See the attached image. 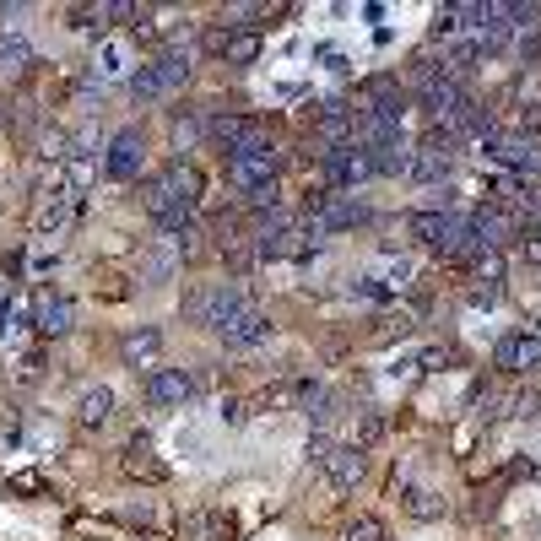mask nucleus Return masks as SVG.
I'll list each match as a JSON object with an SVG mask.
<instances>
[{
    "label": "nucleus",
    "mask_w": 541,
    "mask_h": 541,
    "mask_svg": "<svg viewBox=\"0 0 541 541\" xmlns=\"http://www.w3.org/2000/svg\"><path fill=\"white\" fill-rule=\"evenodd\" d=\"M92 76L98 82H130V44L125 38H103L92 55Z\"/></svg>",
    "instance_id": "18"
},
{
    "label": "nucleus",
    "mask_w": 541,
    "mask_h": 541,
    "mask_svg": "<svg viewBox=\"0 0 541 541\" xmlns=\"http://www.w3.org/2000/svg\"><path fill=\"white\" fill-rule=\"evenodd\" d=\"M201 201V168L190 157H174L147 179V211L157 217V228L174 239V233L190 228V206Z\"/></svg>",
    "instance_id": "1"
},
{
    "label": "nucleus",
    "mask_w": 541,
    "mask_h": 541,
    "mask_svg": "<svg viewBox=\"0 0 541 541\" xmlns=\"http://www.w3.org/2000/svg\"><path fill=\"white\" fill-rule=\"evenodd\" d=\"M493 363H498V368H509V374L541 368V336H531V331H509V336H498Z\"/></svg>",
    "instance_id": "11"
},
{
    "label": "nucleus",
    "mask_w": 541,
    "mask_h": 541,
    "mask_svg": "<svg viewBox=\"0 0 541 541\" xmlns=\"http://www.w3.org/2000/svg\"><path fill=\"white\" fill-rule=\"evenodd\" d=\"M28 65H33V44L22 33H0V76H28Z\"/></svg>",
    "instance_id": "23"
},
{
    "label": "nucleus",
    "mask_w": 541,
    "mask_h": 541,
    "mask_svg": "<svg viewBox=\"0 0 541 541\" xmlns=\"http://www.w3.org/2000/svg\"><path fill=\"white\" fill-rule=\"evenodd\" d=\"M471 228H477L482 249H504L509 239H525V217L514 206H482V211H471Z\"/></svg>",
    "instance_id": "8"
},
{
    "label": "nucleus",
    "mask_w": 541,
    "mask_h": 541,
    "mask_svg": "<svg viewBox=\"0 0 541 541\" xmlns=\"http://www.w3.org/2000/svg\"><path fill=\"white\" fill-rule=\"evenodd\" d=\"M320 466H325V477H331V487H336V493H352V487L363 482L368 460H363V450H358V444H336V450L325 455Z\"/></svg>",
    "instance_id": "13"
},
{
    "label": "nucleus",
    "mask_w": 541,
    "mask_h": 541,
    "mask_svg": "<svg viewBox=\"0 0 541 541\" xmlns=\"http://www.w3.org/2000/svg\"><path fill=\"white\" fill-rule=\"evenodd\" d=\"M228 184L239 195H255L260 184H276V152L271 157H228Z\"/></svg>",
    "instance_id": "15"
},
{
    "label": "nucleus",
    "mask_w": 541,
    "mask_h": 541,
    "mask_svg": "<svg viewBox=\"0 0 541 541\" xmlns=\"http://www.w3.org/2000/svg\"><path fill=\"white\" fill-rule=\"evenodd\" d=\"M249 125H255V120H244V114H217V120H206V136L217 141V147L233 152V147L249 136Z\"/></svg>",
    "instance_id": "24"
},
{
    "label": "nucleus",
    "mask_w": 541,
    "mask_h": 541,
    "mask_svg": "<svg viewBox=\"0 0 541 541\" xmlns=\"http://www.w3.org/2000/svg\"><path fill=\"white\" fill-rule=\"evenodd\" d=\"M352 293H363V298L385 303V298H390V287H385V282H374V276H363V282H352Z\"/></svg>",
    "instance_id": "35"
},
{
    "label": "nucleus",
    "mask_w": 541,
    "mask_h": 541,
    "mask_svg": "<svg viewBox=\"0 0 541 541\" xmlns=\"http://www.w3.org/2000/svg\"><path fill=\"white\" fill-rule=\"evenodd\" d=\"M406 509H412L417 520H439V514H444V498H433L428 487H412V493H406Z\"/></svg>",
    "instance_id": "28"
},
{
    "label": "nucleus",
    "mask_w": 541,
    "mask_h": 541,
    "mask_svg": "<svg viewBox=\"0 0 541 541\" xmlns=\"http://www.w3.org/2000/svg\"><path fill=\"white\" fill-rule=\"evenodd\" d=\"M314 136L325 141V147H352V109L347 103H325L320 109V120H314Z\"/></svg>",
    "instance_id": "19"
},
{
    "label": "nucleus",
    "mask_w": 541,
    "mask_h": 541,
    "mask_svg": "<svg viewBox=\"0 0 541 541\" xmlns=\"http://www.w3.org/2000/svg\"><path fill=\"white\" fill-rule=\"evenodd\" d=\"M239 309H249L244 282H211V287H195V293L184 298V320L206 325V331H222Z\"/></svg>",
    "instance_id": "2"
},
{
    "label": "nucleus",
    "mask_w": 541,
    "mask_h": 541,
    "mask_svg": "<svg viewBox=\"0 0 541 541\" xmlns=\"http://www.w3.org/2000/svg\"><path fill=\"white\" fill-rule=\"evenodd\" d=\"M0 125H6V109H0Z\"/></svg>",
    "instance_id": "38"
},
{
    "label": "nucleus",
    "mask_w": 541,
    "mask_h": 541,
    "mask_svg": "<svg viewBox=\"0 0 541 541\" xmlns=\"http://www.w3.org/2000/svg\"><path fill=\"white\" fill-rule=\"evenodd\" d=\"M536 233H541V228H536Z\"/></svg>",
    "instance_id": "39"
},
{
    "label": "nucleus",
    "mask_w": 541,
    "mask_h": 541,
    "mask_svg": "<svg viewBox=\"0 0 541 541\" xmlns=\"http://www.w3.org/2000/svg\"><path fill=\"white\" fill-rule=\"evenodd\" d=\"M509 417H541V390H520V395H514V412Z\"/></svg>",
    "instance_id": "34"
},
{
    "label": "nucleus",
    "mask_w": 541,
    "mask_h": 541,
    "mask_svg": "<svg viewBox=\"0 0 541 541\" xmlns=\"http://www.w3.org/2000/svg\"><path fill=\"white\" fill-rule=\"evenodd\" d=\"M190 49H168V55H157L152 65H141V71H130V98L136 103H157V98H168L174 87L190 82Z\"/></svg>",
    "instance_id": "3"
},
{
    "label": "nucleus",
    "mask_w": 541,
    "mask_h": 541,
    "mask_svg": "<svg viewBox=\"0 0 541 541\" xmlns=\"http://www.w3.org/2000/svg\"><path fill=\"white\" fill-rule=\"evenodd\" d=\"M379 433H385V417H379V412H363L358 433H352V444H358V450H368V444H374Z\"/></svg>",
    "instance_id": "31"
},
{
    "label": "nucleus",
    "mask_w": 541,
    "mask_h": 541,
    "mask_svg": "<svg viewBox=\"0 0 541 541\" xmlns=\"http://www.w3.org/2000/svg\"><path fill=\"white\" fill-rule=\"evenodd\" d=\"M33 325H38L44 336H71V325H76L71 298H65V293H49V287H38V293H33Z\"/></svg>",
    "instance_id": "10"
},
{
    "label": "nucleus",
    "mask_w": 541,
    "mask_h": 541,
    "mask_svg": "<svg viewBox=\"0 0 541 541\" xmlns=\"http://www.w3.org/2000/svg\"><path fill=\"white\" fill-rule=\"evenodd\" d=\"M109 417H114V390L109 385L82 390V401H76V422H82V428H103Z\"/></svg>",
    "instance_id": "22"
},
{
    "label": "nucleus",
    "mask_w": 541,
    "mask_h": 541,
    "mask_svg": "<svg viewBox=\"0 0 541 541\" xmlns=\"http://www.w3.org/2000/svg\"><path fill=\"white\" fill-rule=\"evenodd\" d=\"M206 49H211V55H217L222 65H255V60H260V33L211 28V33H206Z\"/></svg>",
    "instance_id": "12"
},
{
    "label": "nucleus",
    "mask_w": 541,
    "mask_h": 541,
    "mask_svg": "<svg viewBox=\"0 0 541 541\" xmlns=\"http://www.w3.org/2000/svg\"><path fill=\"white\" fill-rule=\"evenodd\" d=\"M358 222H368V206H358L352 195H314V201H309V222H303V233H309V239L320 244V239H331V233L358 228Z\"/></svg>",
    "instance_id": "4"
},
{
    "label": "nucleus",
    "mask_w": 541,
    "mask_h": 541,
    "mask_svg": "<svg viewBox=\"0 0 541 541\" xmlns=\"http://www.w3.org/2000/svg\"><path fill=\"white\" fill-rule=\"evenodd\" d=\"M141 163H147V141H141V130H114V141H109V152H103V174L109 179H141Z\"/></svg>",
    "instance_id": "6"
},
{
    "label": "nucleus",
    "mask_w": 541,
    "mask_h": 541,
    "mask_svg": "<svg viewBox=\"0 0 541 541\" xmlns=\"http://www.w3.org/2000/svg\"><path fill=\"white\" fill-rule=\"evenodd\" d=\"M222 422H244V406L239 401H222Z\"/></svg>",
    "instance_id": "37"
},
{
    "label": "nucleus",
    "mask_w": 541,
    "mask_h": 541,
    "mask_svg": "<svg viewBox=\"0 0 541 541\" xmlns=\"http://www.w3.org/2000/svg\"><path fill=\"white\" fill-rule=\"evenodd\" d=\"M341 541H385V525H379L374 514H363V520H352L347 531H341Z\"/></svg>",
    "instance_id": "30"
},
{
    "label": "nucleus",
    "mask_w": 541,
    "mask_h": 541,
    "mask_svg": "<svg viewBox=\"0 0 541 541\" xmlns=\"http://www.w3.org/2000/svg\"><path fill=\"white\" fill-rule=\"evenodd\" d=\"M368 168H374V179H406V168H412V147H406V136L390 141V147L368 152Z\"/></svg>",
    "instance_id": "21"
},
{
    "label": "nucleus",
    "mask_w": 541,
    "mask_h": 541,
    "mask_svg": "<svg viewBox=\"0 0 541 541\" xmlns=\"http://www.w3.org/2000/svg\"><path fill=\"white\" fill-rule=\"evenodd\" d=\"M385 287H390V293L412 287V260H385Z\"/></svg>",
    "instance_id": "33"
},
{
    "label": "nucleus",
    "mask_w": 541,
    "mask_h": 541,
    "mask_svg": "<svg viewBox=\"0 0 541 541\" xmlns=\"http://www.w3.org/2000/svg\"><path fill=\"white\" fill-rule=\"evenodd\" d=\"M217 336L228 341V347H239V352H249V347H266V341L276 336V325L266 320V309H255V303H249V309H239V314H233V320L222 325Z\"/></svg>",
    "instance_id": "9"
},
{
    "label": "nucleus",
    "mask_w": 541,
    "mask_h": 541,
    "mask_svg": "<svg viewBox=\"0 0 541 541\" xmlns=\"http://www.w3.org/2000/svg\"><path fill=\"white\" fill-rule=\"evenodd\" d=\"M65 179H71V190H87V184H92V157L71 152V157H65Z\"/></svg>",
    "instance_id": "29"
},
{
    "label": "nucleus",
    "mask_w": 541,
    "mask_h": 541,
    "mask_svg": "<svg viewBox=\"0 0 541 541\" xmlns=\"http://www.w3.org/2000/svg\"><path fill=\"white\" fill-rule=\"evenodd\" d=\"M174 271H179V249H174V239L152 244L147 255H141V282H147V287H163Z\"/></svg>",
    "instance_id": "20"
},
{
    "label": "nucleus",
    "mask_w": 541,
    "mask_h": 541,
    "mask_svg": "<svg viewBox=\"0 0 541 541\" xmlns=\"http://www.w3.org/2000/svg\"><path fill=\"white\" fill-rule=\"evenodd\" d=\"M157 352H163V331H152V325H141V331H125V341H120V358H125V368H157Z\"/></svg>",
    "instance_id": "16"
},
{
    "label": "nucleus",
    "mask_w": 541,
    "mask_h": 541,
    "mask_svg": "<svg viewBox=\"0 0 541 541\" xmlns=\"http://www.w3.org/2000/svg\"><path fill=\"white\" fill-rule=\"evenodd\" d=\"M320 174L331 190H358L363 179H374V168H368L363 147H336V152H320Z\"/></svg>",
    "instance_id": "7"
},
{
    "label": "nucleus",
    "mask_w": 541,
    "mask_h": 541,
    "mask_svg": "<svg viewBox=\"0 0 541 541\" xmlns=\"http://www.w3.org/2000/svg\"><path fill=\"white\" fill-rule=\"evenodd\" d=\"M195 395V379L184 368H152L147 374V401L152 406H184Z\"/></svg>",
    "instance_id": "14"
},
{
    "label": "nucleus",
    "mask_w": 541,
    "mask_h": 541,
    "mask_svg": "<svg viewBox=\"0 0 541 541\" xmlns=\"http://www.w3.org/2000/svg\"><path fill=\"white\" fill-rule=\"evenodd\" d=\"M455 222H460V211H412L406 217V233L422 244H433V249H444V239L455 233Z\"/></svg>",
    "instance_id": "17"
},
{
    "label": "nucleus",
    "mask_w": 541,
    "mask_h": 541,
    "mask_svg": "<svg viewBox=\"0 0 541 541\" xmlns=\"http://www.w3.org/2000/svg\"><path fill=\"white\" fill-rule=\"evenodd\" d=\"M65 17H71V28H98V22H109V6H71Z\"/></svg>",
    "instance_id": "32"
},
{
    "label": "nucleus",
    "mask_w": 541,
    "mask_h": 541,
    "mask_svg": "<svg viewBox=\"0 0 541 541\" xmlns=\"http://www.w3.org/2000/svg\"><path fill=\"white\" fill-rule=\"evenodd\" d=\"M65 222H71V201H65V195H55V201H44L38 206V239H49V233H65Z\"/></svg>",
    "instance_id": "26"
},
{
    "label": "nucleus",
    "mask_w": 541,
    "mask_h": 541,
    "mask_svg": "<svg viewBox=\"0 0 541 541\" xmlns=\"http://www.w3.org/2000/svg\"><path fill=\"white\" fill-rule=\"evenodd\" d=\"M125 471H130V477H157V471H163V466L152 460V439H147V433H136V439H130V450H125Z\"/></svg>",
    "instance_id": "25"
},
{
    "label": "nucleus",
    "mask_w": 541,
    "mask_h": 541,
    "mask_svg": "<svg viewBox=\"0 0 541 541\" xmlns=\"http://www.w3.org/2000/svg\"><path fill=\"white\" fill-rule=\"evenodd\" d=\"M201 136H206V120H201V114H179V120H174V147H179V152H190Z\"/></svg>",
    "instance_id": "27"
},
{
    "label": "nucleus",
    "mask_w": 541,
    "mask_h": 541,
    "mask_svg": "<svg viewBox=\"0 0 541 541\" xmlns=\"http://www.w3.org/2000/svg\"><path fill=\"white\" fill-rule=\"evenodd\" d=\"M520 55H525V60H541V33H525V38H520Z\"/></svg>",
    "instance_id": "36"
},
{
    "label": "nucleus",
    "mask_w": 541,
    "mask_h": 541,
    "mask_svg": "<svg viewBox=\"0 0 541 541\" xmlns=\"http://www.w3.org/2000/svg\"><path fill=\"white\" fill-rule=\"evenodd\" d=\"M482 152L493 157V163L514 168V174H541V141L525 136V130H493V136L482 141Z\"/></svg>",
    "instance_id": "5"
}]
</instances>
